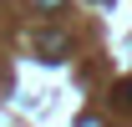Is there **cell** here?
Masks as SVG:
<instances>
[{
    "mask_svg": "<svg viewBox=\"0 0 132 127\" xmlns=\"http://www.w3.org/2000/svg\"><path fill=\"white\" fill-rule=\"evenodd\" d=\"M36 46H41V56H46V61H61L66 51H71V36H61V31H41V41H36Z\"/></svg>",
    "mask_w": 132,
    "mask_h": 127,
    "instance_id": "cell-1",
    "label": "cell"
},
{
    "mask_svg": "<svg viewBox=\"0 0 132 127\" xmlns=\"http://www.w3.org/2000/svg\"><path fill=\"white\" fill-rule=\"evenodd\" d=\"M117 102H122V107H132V76H127V81H117Z\"/></svg>",
    "mask_w": 132,
    "mask_h": 127,
    "instance_id": "cell-2",
    "label": "cell"
},
{
    "mask_svg": "<svg viewBox=\"0 0 132 127\" xmlns=\"http://www.w3.org/2000/svg\"><path fill=\"white\" fill-rule=\"evenodd\" d=\"M76 127H102V117H92V112H81V117H76Z\"/></svg>",
    "mask_w": 132,
    "mask_h": 127,
    "instance_id": "cell-3",
    "label": "cell"
},
{
    "mask_svg": "<svg viewBox=\"0 0 132 127\" xmlns=\"http://www.w3.org/2000/svg\"><path fill=\"white\" fill-rule=\"evenodd\" d=\"M36 5H41V10H56V5H61V0H36Z\"/></svg>",
    "mask_w": 132,
    "mask_h": 127,
    "instance_id": "cell-4",
    "label": "cell"
},
{
    "mask_svg": "<svg viewBox=\"0 0 132 127\" xmlns=\"http://www.w3.org/2000/svg\"><path fill=\"white\" fill-rule=\"evenodd\" d=\"M107 5H112V0H107Z\"/></svg>",
    "mask_w": 132,
    "mask_h": 127,
    "instance_id": "cell-5",
    "label": "cell"
}]
</instances>
